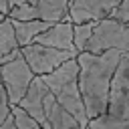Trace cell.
Instances as JSON below:
<instances>
[{"instance_id":"8992f818","label":"cell","mask_w":129,"mask_h":129,"mask_svg":"<svg viewBox=\"0 0 129 129\" xmlns=\"http://www.w3.org/2000/svg\"><path fill=\"white\" fill-rule=\"evenodd\" d=\"M20 50H22V56L26 58V62L30 64V69H32V73L36 77H44V75L56 71L58 67H62L67 60L79 56L77 52H69V50L44 46V44H38V42L22 46Z\"/></svg>"},{"instance_id":"9a60e30c","label":"cell","mask_w":129,"mask_h":129,"mask_svg":"<svg viewBox=\"0 0 129 129\" xmlns=\"http://www.w3.org/2000/svg\"><path fill=\"white\" fill-rule=\"evenodd\" d=\"M113 89H121V91L129 93V52L123 54V60L117 69L115 79H113Z\"/></svg>"},{"instance_id":"ba28073f","label":"cell","mask_w":129,"mask_h":129,"mask_svg":"<svg viewBox=\"0 0 129 129\" xmlns=\"http://www.w3.org/2000/svg\"><path fill=\"white\" fill-rule=\"evenodd\" d=\"M34 42L38 44H44V46H52V48H60V50H69V52H77V46H75V24L71 20H64V22H56L52 24L46 32H42Z\"/></svg>"},{"instance_id":"5bb4252c","label":"cell","mask_w":129,"mask_h":129,"mask_svg":"<svg viewBox=\"0 0 129 129\" xmlns=\"http://www.w3.org/2000/svg\"><path fill=\"white\" fill-rule=\"evenodd\" d=\"M97 28V22H83V24H75V46L81 52L87 50V44L89 40L93 38V32Z\"/></svg>"},{"instance_id":"44dd1931","label":"cell","mask_w":129,"mask_h":129,"mask_svg":"<svg viewBox=\"0 0 129 129\" xmlns=\"http://www.w3.org/2000/svg\"><path fill=\"white\" fill-rule=\"evenodd\" d=\"M4 18H6V14H2V12H0V22H2Z\"/></svg>"},{"instance_id":"7a4b0ae2","label":"cell","mask_w":129,"mask_h":129,"mask_svg":"<svg viewBox=\"0 0 129 129\" xmlns=\"http://www.w3.org/2000/svg\"><path fill=\"white\" fill-rule=\"evenodd\" d=\"M42 81L48 87V91L56 97V101L67 111H71L83 123V127H89L91 119L87 115V107H85L83 93H81V67H79V60L77 58L67 60L56 71L44 75Z\"/></svg>"},{"instance_id":"4fadbf2b","label":"cell","mask_w":129,"mask_h":129,"mask_svg":"<svg viewBox=\"0 0 129 129\" xmlns=\"http://www.w3.org/2000/svg\"><path fill=\"white\" fill-rule=\"evenodd\" d=\"M20 48L18 38H16V30H14V20L10 16H6L0 22V58L6 54H12Z\"/></svg>"},{"instance_id":"30bf717a","label":"cell","mask_w":129,"mask_h":129,"mask_svg":"<svg viewBox=\"0 0 129 129\" xmlns=\"http://www.w3.org/2000/svg\"><path fill=\"white\" fill-rule=\"evenodd\" d=\"M48 93V87L44 85L42 77H36L26 93V97L20 101V105L16 107H22L32 119H36L44 129H46V113H44V97Z\"/></svg>"},{"instance_id":"3957f363","label":"cell","mask_w":129,"mask_h":129,"mask_svg":"<svg viewBox=\"0 0 129 129\" xmlns=\"http://www.w3.org/2000/svg\"><path fill=\"white\" fill-rule=\"evenodd\" d=\"M105 18L129 22V0H73L71 4L69 20L73 24L101 22Z\"/></svg>"},{"instance_id":"7c38bea8","label":"cell","mask_w":129,"mask_h":129,"mask_svg":"<svg viewBox=\"0 0 129 129\" xmlns=\"http://www.w3.org/2000/svg\"><path fill=\"white\" fill-rule=\"evenodd\" d=\"M52 24L50 22H44V20H14V30H16V38H18V44L20 48L22 46H28L32 44L42 32H46Z\"/></svg>"},{"instance_id":"8fae6325","label":"cell","mask_w":129,"mask_h":129,"mask_svg":"<svg viewBox=\"0 0 129 129\" xmlns=\"http://www.w3.org/2000/svg\"><path fill=\"white\" fill-rule=\"evenodd\" d=\"M36 18L56 24L69 20L71 14V0H36Z\"/></svg>"},{"instance_id":"277c9868","label":"cell","mask_w":129,"mask_h":129,"mask_svg":"<svg viewBox=\"0 0 129 129\" xmlns=\"http://www.w3.org/2000/svg\"><path fill=\"white\" fill-rule=\"evenodd\" d=\"M105 50L129 52V22H119L115 18H105L97 22V28L85 52L99 54Z\"/></svg>"},{"instance_id":"52a82bcc","label":"cell","mask_w":129,"mask_h":129,"mask_svg":"<svg viewBox=\"0 0 129 129\" xmlns=\"http://www.w3.org/2000/svg\"><path fill=\"white\" fill-rule=\"evenodd\" d=\"M89 129H129V93L113 89L109 111L97 119H91Z\"/></svg>"},{"instance_id":"9c48e42d","label":"cell","mask_w":129,"mask_h":129,"mask_svg":"<svg viewBox=\"0 0 129 129\" xmlns=\"http://www.w3.org/2000/svg\"><path fill=\"white\" fill-rule=\"evenodd\" d=\"M44 113H46V129H89L83 127V123L71 111H67L50 91L44 97Z\"/></svg>"},{"instance_id":"e0dca14e","label":"cell","mask_w":129,"mask_h":129,"mask_svg":"<svg viewBox=\"0 0 129 129\" xmlns=\"http://www.w3.org/2000/svg\"><path fill=\"white\" fill-rule=\"evenodd\" d=\"M10 113H12V107H10V101H8V93H6L4 85L0 83V125L8 119Z\"/></svg>"},{"instance_id":"d6986e66","label":"cell","mask_w":129,"mask_h":129,"mask_svg":"<svg viewBox=\"0 0 129 129\" xmlns=\"http://www.w3.org/2000/svg\"><path fill=\"white\" fill-rule=\"evenodd\" d=\"M0 12L2 14H10V4H8V0H0Z\"/></svg>"},{"instance_id":"ffe728a7","label":"cell","mask_w":129,"mask_h":129,"mask_svg":"<svg viewBox=\"0 0 129 129\" xmlns=\"http://www.w3.org/2000/svg\"><path fill=\"white\" fill-rule=\"evenodd\" d=\"M24 2H36V0H8V4H10V10H12L14 6H18V4H24Z\"/></svg>"},{"instance_id":"6da1fadb","label":"cell","mask_w":129,"mask_h":129,"mask_svg":"<svg viewBox=\"0 0 129 129\" xmlns=\"http://www.w3.org/2000/svg\"><path fill=\"white\" fill-rule=\"evenodd\" d=\"M121 50H105L99 54L81 52L77 56L81 67V93L89 119H97L109 111L113 79L123 60Z\"/></svg>"},{"instance_id":"2e32d148","label":"cell","mask_w":129,"mask_h":129,"mask_svg":"<svg viewBox=\"0 0 129 129\" xmlns=\"http://www.w3.org/2000/svg\"><path fill=\"white\" fill-rule=\"evenodd\" d=\"M12 115L16 119V129H44L36 119H32L22 107H12Z\"/></svg>"},{"instance_id":"5b68a950","label":"cell","mask_w":129,"mask_h":129,"mask_svg":"<svg viewBox=\"0 0 129 129\" xmlns=\"http://www.w3.org/2000/svg\"><path fill=\"white\" fill-rule=\"evenodd\" d=\"M34 79H36V75L32 73L30 64L26 62V58L22 54L16 56L14 60H10L8 64L0 67V83L4 85V89L8 93L10 107L20 105V101L26 97Z\"/></svg>"},{"instance_id":"ac0fdd59","label":"cell","mask_w":129,"mask_h":129,"mask_svg":"<svg viewBox=\"0 0 129 129\" xmlns=\"http://www.w3.org/2000/svg\"><path fill=\"white\" fill-rule=\"evenodd\" d=\"M0 129H16V119H14V115H12V113H10V115H8V119L0 125Z\"/></svg>"}]
</instances>
